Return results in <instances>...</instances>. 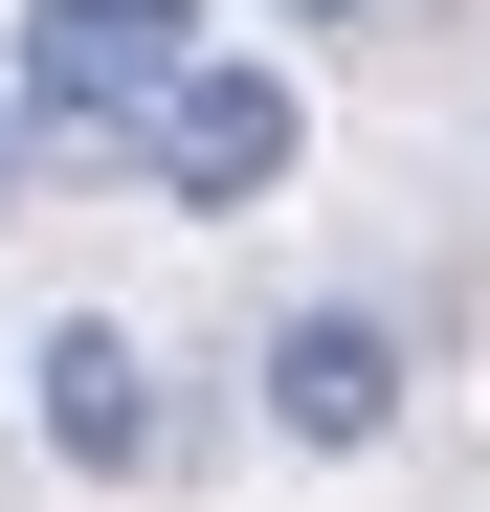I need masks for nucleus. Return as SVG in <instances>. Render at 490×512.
<instances>
[{"label": "nucleus", "instance_id": "f257e3e1", "mask_svg": "<svg viewBox=\"0 0 490 512\" xmlns=\"http://www.w3.org/2000/svg\"><path fill=\"white\" fill-rule=\"evenodd\" d=\"M179 67H201V0H45V23H23V112L45 134H156V112H179Z\"/></svg>", "mask_w": 490, "mask_h": 512}, {"label": "nucleus", "instance_id": "f03ea898", "mask_svg": "<svg viewBox=\"0 0 490 512\" xmlns=\"http://www.w3.org/2000/svg\"><path fill=\"white\" fill-rule=\"evenodd\" d=\"M268 179H290V67H179V112H156V201L245 223Z\"/></svg>", "mask_w": 490, "mask_h": 512}, {"label": "nucleus", "instance_id": "7ed1b4c3", "mask_svg": "<svg viewBox=\"0 0 490 512\" xmlns=\"http://www.w3.org/2000/svg\"><path fill=\"white\" fill-rule=\"evenodd\" d=\"M268 423H290L312 468L379 446V423H401V334H379V312H290V334H268Z\"/></svg>", "mask_w": 490, "mask_h": 512}, {"label": "nucleus", "instance_id": "20e7f679", "mask_svg": "<svg viewBox=\"0 0 490 512\" xmlns=\"http://www.w3.org/2000/svg\"><path fill=\"white\" fill-rule=\"evenodd\" d=\"M45 446H67V468H112V490L179 446V423H156V357H134L112 312H67V334H45Z\"/></svg>", "mask_w": 490, "mask_h": 512}, {"label": "nucleus", "instance_id": "39448f33", "mask_svg": "<svg viewBox=\"0 0 490 512\" xmlns=\"http://www.w3.org/2000/svg\"><path fill=\"white\" fill-rule=\"evenodd\" d=\"M290 23H357V0H290Z\"/></svg>", "mask_w": 490, "mask_h": 512}]
</instances>
